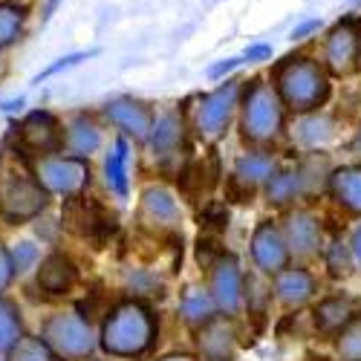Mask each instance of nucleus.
<instances>
[{
  "mask_svg": "<svg viewBox=\"0 0 361 361\" xmlns=\"http://www.w3.org/2000/svg\"><path fill=\"white\" fill-rule=\"evenodd\" d=\"M157 318L145 300H122L113 307L102 324V347L110 355L133 358L154 347Z\"/></svg>",
  "mask_w": 361,
  "mask_h": 361,
  "instance_id": "1",
  "label": "nucleus"
},
{
  "mask_svg": "<svg viewBox=\"0 0 361 361\" xmlns=\"http://www.w3.org/2000/svg\"><path fill=\"white\" fill-rule=\"evenodd\" d=\"M275 93L281 102L298 113L318 110L329 96L326 70L312 58H289L275 73Z\"/></svg>",
  "mask_w": 361,
  "mask_h": 361,
  "instance_id": "2",
  "label": "nucleus"
},
{
  "mask_svg": "<svg viewBox=\"0 0 361 361\" xmlns=\"http://www.w3.org/2000/svg\"><path fill=\"white\" fill-rule=\"evenodd\" d=\"M41 341L58 355V358H67V361H78L87 358L96 347V336L90 329L87 318L75 310H61V312H52L44 321L41 329Z\"/></svg>",
  "mask_w": 361,
  "mask_h": 361,
  "instance_id": "3",
  "label": "nucleus"
},
{
  "mask_svg": "<svg viewBox=\"0 0 361 361\" xmlns=\"http://www.w3.org/2000/svg\"><path fill=\"white\" fill-rule=\"evenodd\" d=\"M283 128V102L272 84L252 81L243 96V133L252 142L275 139Z\"/></svg>",
  "mask_w": 361,
  "mask_h": 361,
  "instance_id": "4",
  "label": "nucleus"
},
{
  "mask_svg": "<svg viewBox=\"0 0 361 361\" xmlns=\"http://www.w3.org/2000/svg\"><path fill=\"white\" fill-rule=\"evenodd\" d=\"M32 179L47 194L78 197L90 185V165L87 159H75L67 154H49L35 159Z\"/></svg>",
  "mask_w": 361,
  "mask_h": 361,
  "instance_id": "5",
  "label": "nucleus"
},
{
  "mask_svg": "<svg viewBox=\"0 0 361 361\" xmlns=\"http://www.w3.org/2000/svg\"><path fill=\"white\" fill-rule=\"evenodd\" d=\"M208 275H212L208 295H212L217 312L237 315L246 304V278L237 257L228 252H217V257L208 263Z\"/></svg>",
  "mask_w": 361,
  "mask_h": 361,
  "instance_id": "6",
  "label": "nucleus"
},
{
  "mask_svg": "<svg viewBox=\"0 0 361 361\" xmlns=\"http://www.w3.org/2000/svg\"><path fill=\"white\" fill-rule=\"evenodd\" d=\"M49 202V194L35 183L32 176H6L0 183V214L9 223L35 220Z\"/></svg>",
  "mask_w": 361,
  "mask_h": 361,
  "instance_id": "7",
  "label": "nucleus"
},
{
  "mask_svg": "<svg viewBox=\"0 0 361 361\" xmlns=\"http://www.w3.org/2000/svg\"><path fill=\"white\" fill-rule=\"evenodd\" d=\"M237 96H240V84L226 81V84H220L214 90V93H208V96L200 99L197 113H194V125H197L200 136L217 139L226 130L228 118H231V110L237 104Z\"/></svg>",
  "mask_w": 361,
  "mask_h": 361,
  "instance_id": "8",
  "label": "nucleus"
},
{
  "mask_svg": "<svg viewBox=\"0 0 361 361\" xmlns=\"http://www.w3.org/2000/svg\"><path fill=\"white\" fill-rule=\"evenodd\" d=\"M361 58V26L355 20H341L324 44V64L333 75H350Z\"/></svg>",
  "mask_w": 361,
  "mask_h": 361,
  "instance_id": "9",
  "label": "nucleus"
},
{
  "mask_svg": "<svg viewBox=\"0 0 361 361\" xmlns=\"http://www.w3.org/2000/svg\"><path fill=\"white\" fill-rule=\"evenodd\" d=\"M61 130H64L61 122L49 110H32L29 116H23L18 139L35 157H49V154H61Z\"/></svg>",
  "mask_w": 361,
  "mask_h": 361,
  "instance_id": "10",
  "label": "nucleus"
},
{
  "mask_svg": "<svg viewBox=\"0 0 361 361\" xmlns=\"http://www.w3.org/2000/svg\"><path fill=\"white\" fill-rule=\"evenodd\" d=\"M252 257L269 275H278L281 269L289 266V249H286L283 231L272 220H263L255 228V234H252Z\"/></svg>",
  "mask_w": 361,
  "mask_h": 361,
  "instance_id": "11",
  "label": "nucleus"
},
{
  "mask_svg": "<svg viewBox=\"0 0 361 361\" xmlns=\"http://www.w3.org/2000/svg\"><path fill=\"white\" fill-rule=\"evenodd\" d=\"M104 116L122 130V136H133L136 142H145L154 128V113L147 104L136 102V99H116L104 107Z\"/></svg>",
  "mask_w": 361,
  "mask_h": 361,
  "instance_id": "12",
  "label": "nucleus"
},
{
  "mask_svg": "<svg viewBox=\"0 0 361 361\" xmlns=\"http://www.w3.org/2000/svg\"><path fill=\"white\" fill-rule=\"evenodd\" d=\"M99 145H102V130L93 118L84 116V113L73 116L67 122V128L61 130V150L67 157L87 159L90 154H96Z\"/></svg>",
  "mask_w": 361,
  "mask_h": 361,
  "instance_id": "13",
  "label": "nucleus"
},
{
  "mask_svg": "<svg viewBox=\"0 0 361 361\" xmlns=\"http://www.w3.org/2000/svg\"><path fill=\"white\" fill-rule=\"evenodd\" d=\"M275 171V162L269 154H246L234 165V173H231V191L237 197H252L257 185H263L269 176Z\"/></svg>",
  "mask_w": 361,
  "mask_h": 361,
  "instance_id": "14",
  "label": "nucleus"
},
{
  "mask_svg": "<svg viewBox=\"0 0 361 361\" xmlns=\"http://www.w3.org/2000/svg\"><path fill=\"white\" fill-rule=\"evenodd\" d=\"M64 223H67L70 231H75L81 237H99L107 228H113V226H107L102 208L96 202H90L87 197H81V194L67 200V205H64Z\"/></svg>",
  "mask_w": 361,
  "mask_h": 361,
  "instance_id": "15",
  "label": "nucleus"
},
{
  "mask_svg": "<svg viewBox=\"0 0 361 361\" xmlns=\"http://www.w3.org/2000/svg\"><path fill=\"white\" fill-rule=\"evenodd\" d=\"M75 281H78V269L67 255L55 252V255L41 260V269H38V289L41 292L64 295V292H70L75 286Z\"/></svg>",
  "mask_w": 361,
  "mask_h": 361,
  "instance_id": "16",
  "label": "nucleus"
},
{
  "mask_svg": "<svg viewBox=\"0 0 361 361\" xmlns=\"http://www.w3.org/2000/svg\"><path fill=\"white\" fill-rule=\"evenodd\" d=\"M142 220L159 228H173L179 223V202L165 185H150L142 194Z\"/></svg>",
  "mask_w": 361,
  "mask_h": 361,
  "instance_id": "17",
  "label": "nucleus"
},
{
  "mask_svg": "<svg viewBox=\"0 0 361 361\" xmlns=\"http://www.w3.org/2000/svg\"><path fill=\"white\" fill-rule=\"evenodd\" d=\"M283 240H286V249L289 255H312L321 246V226L312 214L307 212H295L286 217L283 226Z\"/></svg>",
  "mask_w": 361,
  "mask_h": 361,
  "instance_id": "18",
  "label": "nucleus"
},
{
  "mask_svg": "<svg viewBox=\"0 0 361 361\" xmlns=\"http://www.w3.org/2000/svg\"><path fill=\"white\" fill-rule=\"evenodd\" d=\"M315 295V281L307 269H281L275 275V298L286 307H300Z\"/></svg>",
  "mask_w": 361,
  "mask_h": 361,
  "instance_id": "19",
  "label": "nucleus"
},
{
  "mask_svg": "<svg viewBox=\"0 0 361 361\" xmlns=\"http://www.w3.org/2000/svg\"><path fill=\"white\" fill-rule=\"evenodd\" d=\"M150 145H154V154L159 162H168L179 154V147H183V118L176 113H165L159 116L154 128H150Z\"/></svg>",
  "mask_w": 361,
  "mask_h": 361,
  "instance_id": "20",
  "label": "nucleus"
},
{
  "mask_svg": "<svg viewBox=\"0 0 361 361\" xmlns=\"http://www.w3.org/2000/svg\"><path fill=\"white\" fill-rule=\"evenodd\" d=\"M329 191L353 214H361V165H344L329 176Z\"/></svg>",
  "mask_w": 361,
  "mask_h": 361,
  "instance_id": "21",
  "label": "nucleus"
},
{
  "mask_svg": "<svg viewBox=\"0 0 361 361\" xmlns=\"http://www.w3.org/2000/svg\"><path fill=\"white\" fill-rule=\"evenodd\" d=\"M128 162H130V142L128 136H116L110 154L104 159V176L110 191H116L118 197H128Z\"/></svg>",
  "mask_w": 361,
  "mask_h": 361,
  "instance_id": "22",
  "label": "nucleus"
},
{
  "mask_svg": "<svg viewBox=\"0 0 361 361\" xmlns=\"http://www.w3.org/2000/svg\"><path fill=\"white\" fill-rule=\"evenodd\" d=\"M353 318H355V312L347 298H326L315 310V326L326 336H338Z\"/></svg>",
  "mask_w": 361,
  "mask_h": 361,
  "instance_id": "23",
  "label": "nucleus"
},
{
  "mask_svg": "<svg viewBox=\"0 0 361 361\" xmlns=\"http://www.w3.org/2000/svg\"><path fill=\"white\" fill-rule=\"evenodd\" d=\"M300 188H304V171L300 168H281L266 179V197L275 205H286L300 194Z\"/></svg>",
  "mask_w": 361,
  "mask_h": 361,
  "instance_id": "24",
  "label": "nucleus"
},
{
  "mask_svg": "<svg viewBox=\"0 0 361 361\" xmlns=\"http://www.w3.org/2000/svg\"><path fill=\"white\" fill-rule=\"evenodd\" d=\"M200 347L205 353L208 361H217V358H228V353L234 350V333L231 326H226V321L220 318H212L202 333H200Z\"/></svg>",
  "mask_w": 361,
  "mask_h": 361,
  "instance_id": "25",
  "label": "nucleus"
},
{
  "mask_svg": "<svg viewBox=\"0 0 361 361\" xmlns=\"http://www.w3.org/2000/svg\"><path fill=\"white\" fill-rule=\"evenodd\" d=\"M179 315H183V321H188L194 326H205L217 315V307H214L212 295H208L205 289L188 286L185 295H183V304H179Z\"/></svg>",
  "mask_w": 361,
  "mask_h": 361,
  "instance_id": "26",
  "label": "nucleus"
},
{
  "mask_svg": "<svg viewBox=\"0 0 361 361\" xmlns=\"http://www.w3.org/2000/svg\"><path fill=\"white\" fill-rule=\"evenodd\" d=\"M23 23H26V9L18 4L0 0V49L18 44L20 32H23Z\"/></svg>",
  "mask_w": 361,
  "mask_h": 361,
  "instance_id": "27",
  "label": "nucleus"
},
{
  "mask_svg": "<svg viewBox=\"0 0 361 361\" xmlns=\"http://www.w3.org/2000/svg\"><path fill=\"white\" fill-rule=\"evenodd\" d=\"M6 361H64V358H58L41 338H35V336H20V338L6 350Z\"/></svg>",
  "mask_w": 361,
  "mask_h": 361,
  "instance_id": "28",
  "label": "nucleus"
},
{
  "mask_svg": "<svg viewBox=\"0 0 361 361\" xmlns=\"http://www.w3.org/2000/svg\"><path fill=\"white\" fill-rule=\"evenodd\" d=\"M23 336V324H20V312L12 300H6L0 295V353H6L18 338Z\"/></svg>",
  "mask_w": 361,
  "mask_h": 361,
  "instance_id": "29",
  "label": "nucleus"
},
{
  "mask_svg": "<svg viewBox=\"0 0 361 361\" xmlns=\"http://www.w3.org/2000/svg\"><path fill=\"white\" fill-rule=\"evenodd\" d=\"M9 260H12L15 278H23L41 263V252H38V246L32 243V240H20V243H15L9 249Z\"/></svg>",
  "mask_w": 361,
  "mask_h": 361,
  "instance_id": "30",
  "label": "nucleus"
},
{
  "mask_svg": "<svg viewBox=\"0 0 361 361\" xmlns=\"http://www.w3.org/2000/svg\"><path fill=\"white\" fill-rule=\"evenodd\" d=\"M338 355L341 361H361V315H355L338 333Z\"/></svg>",
  "mask_w": 361,
  "mask_h": 361,
  "instance_id": "31",
  "label": "nucleus"
},
{
  "mask_svg": "<svg viewBox=\"0 0 361 361\" xmlns=\"http://www.w3.org/2000/svg\"><path fill=\"white\" fill-rule=\"evenodd\" d=\"M326 266L336 278H347L350 275V266H353V255L350 246L344 243L341 237H333V243L326 246Z\"/></svg>",
  "mask_w": 361,
  "mask_h": 361,
  "instance_id": "32",
  "label": "nucleus"
},
{
  "mask_svg": "<svg viewBox=\"0 0 361 361\" xmlns=\"http://www.w3.org/2000/svg\"><path fill=\"white\" fill-rule=\"evenodd\" d=\"M93 55H96V49H90V52H70V55H64V58H58L55 64H49L47 70H41V73L32 78V84H41V81H47V78H52V75H58V73H67V70L78 67L81 61H87V58H93Z\"/></svg>",
  "mask_w": 361,
  "mask_h": 361,
  "instance_id": "33",
  "label": "nucleus"
},
{
  "mask_svg": "<svg viewBox=\"0 0 361 361\" xmlns=\"http://www.w3.org/2000/svg\"><path fill=\"white\" fill-rule=\"evenodd\" d=\"M15 281V272H12V260H9V249L0 243V295H4Z\"/></svg>",
  "mask_w": 361,
  "mask_h": 361,
  "instance_id": "34",
  "label": "nucleus"
},
{
  "mask_svg": "<svg viewBox=\"0 0 361 361\" xmlns=\"http://www.w3.org/2000/svg\"><path fill=\"white\" fill-rule=\"evenodd\" d=\"M200 220H205L202 226H214V228H223V226H226V220H228V212H226V208H217V205H212V208H208V212H205Z\"/></svg>",
  "mask_w": 361,
  "mask_h": 361,
  "instance_id": "35",
  "label": "nucleus"
},
{
  "mask_svg": "<svg viewBox=\"0 0 361 361\" xmlns=\"http://www.w3.org/2000/svg\"><path fill=\"white\" fill-rule=\"evenodd\" d=\"M318 29H321V20H318V18H312V20H304V23H300V26L295 29V32H292V41H304L307 35L318 32Z\"/></svg>",
  "mask_w": 361,
  "mask_h": 361,
  "instance_id": "36",
  "label": "nucleus"
},
{
  "mask_svg": "<svg viewBox=\"0 0 361 361\" xmlns=\"http://www.w3.org/2000/svg\"><path fill=\"white\" fill-rule=\"evenodd\" d=\"M269 55H272V47H269V44H255V47L246 49V58H249V61H266Z\"/></svg>",
  "mask_w": 361,
  "mask_h": 361,
  "instance_id": "37",
  "label": "nucleus"
},
{
  "mask_svg": "<svg viewBox=\"0 0 361 361\" xmlns=\"http://www.w3.org/2000/svg\"><path fill=\"white\" fill-rule=\"evenodd\" d=\"M234 67H240V58H228V61H220V64H214L212 70H208V75H212V78H220V75L231 73Z\"/></svg>",
  "mask_w": 361,
  "mask_h": 361,
  "instance_id": "38",
  "label": "nucleus"
},
{
  "mask_svg": "<svg viewBox=\"0 0 361 361\" xmlns=\"http://www.w3.org/2000/svg\"><path fill=\"white\" fill-rule=\"evenodd\" d=\"M350 255H353V260H358L361 263V226L353 231V237H350Z\"/></svg>",
  "mask_w": 361,
  "mask_h": 361,
  "instance_id": "39",
  "label": "nucleus"
},
{
  "mask_svg": "<svg viewBox=\"0 0 361 361\" xmlns=\"http://www.w3.org/2000/svg\"><path fill=\"white\" fill-rule=\"evenodd\" d=\"M58 4H61V0H47V6H44V20H49V18L55 15V9H58Z\"/></svg>",
  "mask_w": 361,
  "mask_h": 361,
  "instance_id": "40",
  "label": "nucleus"
},
{
  "mask_svg": "<svg viewBox=\"0 0 361 361\" xmlns=\"http://www.w3.org/2000/svg\"><path fill=\"white\" fill-rule=\"evenodd\" d=\"M23 104H26L23 99H15V102H6V104H4V110H6V113H15V110H20Z\"/></svg>",
  "mask_w": 361,
  "mask_h": 361,
  "instance_id": "41",
  "label": "nucleus"
},
{
  "mask_svg": "<svg viewBox=\"0 0 361 361\" xmlns=\"http://www.w3.org/2000/svg\"><path fill=\"white\" fill-rule=\"evenodd\" d=\"M162 361H194L191 355H168V358H162Z\"/></svg>",
  "mask_w": 361,
  "mask_h": 361,
  "instance_id": "42",
  "label": "nucleus"
},
{
  "mask_svg": "<svg viewBox=\"0 0 361 361\" xmlns=\"http://www.w3.org/2000/svg\"><path fill=\"white\" fill-rule=\"evenodd\" d=\"M355 145H358V150H361V130H358V139H355Z\"/></svg>",
  "mask_w": 361,
  "mask_h": 361,
  "instance_id": "43",
  "label": "nucleus"
},
{
  "mask_svg": "<svg viewBox=\"0 0 361 361\" xmlns=\"http://www.w3.org/2000/svg\"><path fill=\"white\" fill-rule=\"evenodd\" d=\"M217 361H228V358H217Z\"/></svg>",
  "mask_w": 361,
  "mask_h": 361,
  "instance_id": "44",
  "label": "nucleus"
}]
</instances>
